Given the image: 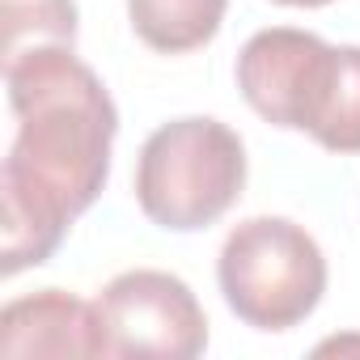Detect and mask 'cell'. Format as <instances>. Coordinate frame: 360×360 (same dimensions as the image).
Returning a JSON list of instances; mask_svg holds the SVG:
<instances>
[{
	"label": "cell",
	"mask_w": 360,
	"mask_h": 360,
	"mask_svg": "<svg viewBox=\"0 0 360 360\" xmlns=\"http://www.w3.org/2000/svg\"><path fill=\"white\" fill-rule=\"evenodd\" d=\"M110 356L195 360L208 347V314L187 280L157 267L115 276L98 297Z\"/></svg>",
	"instance_id": "5"
},
{
	"label": "cell",
	"mask_w": 360,
	"mask_h": 360,
	"mask_svg": "<svg viewBox=\"0 0 360 360\" xmlns=\"http://www.w3.org/2000/svg\"><path fill=\"white\" fill-rule=\"evenodd\" d=\"M18 136L0 169V271L47 263L110 178L119 110L102 77L64 43L5 56Z\"/></svg>",
	"instance_id": "1"
},
{
	"label": "cell",
	"mask_w": 360,
	"mask_h": 360,
	"mask_svg": "<svg viewBox=\"0 0 360 360\" xmlns=\"http://www.w3.org/2000/svg\"><path fill=\"white\" fill-rule=\"evenodd\" d=\"M276 5H288V9H322L330 0H276Z\"/></svg>",
	"instance_id": "9"
},
{
	"label": "cell",
	"mask_w": 360,
	"mask_h": 360,
	"mask_svg": "<svg viewBox=\"0 0 360 360\" xmlns=\"http://www.w3.org/2000/svg\"><path fill=\"white\" fill-rule=\"evenodd\" d=\"M0 356H110L98 301L43 288L0 309Z\"/></svg>",
	"instance_id": "6"
},
{
	"label": "cell",
	"mask_w": 360,
	"mask_h": 360,
	"mask_svg": "<svg viewBox=\"0 0 360 360\" xmlns=\"http://www.w3.org/2000/svg\"><path fill=\"white\" fill-rule=\"evenodd\" d=\"M246 187V144L212 119L187 115L161 123L136 161V204L140 212L174 233H195L217 225Z\"/></svg>",
	"instance_id": "3"
},
{
	"label": "cell",
	"mask_w": 360,
	"mask_h": 360,
	"mask_svg": "<svg viewBox=\"0 0 360 360\" xmlns=\"http://www.w3.org/2000/svg\"><path fill=\"white\" fill-rule=\"evenodd\" d=\"M229 0H127L131 30L161 56H187L217 39Z\"/></svg>",
	"instance_id": "7"
},
{
	"label": "cell",
	"mask_w": 360,
	"mask_h": 360,
	"mask_svg": "<svg viewBox=\"0 0 360 360\" xmlns=\"http://www.w3.org/2000/svg\"><path fill=\"white\" fill-rule=\"evenodd\" d=\"M225 305L255 330H292L326 292V259L314 233L288 217L242 221L217 259Z\"/></svg>",
	"instance_id": "4"
},
{
	"label": "cell",
	"mask_w": 360,
	"mask_h": 360,
	"mask_svg": "<svg viewBox=\"0 0 360 360\" xmlns=\"http://www.w3.org/2000/svg\"><path fill=\"white\" fill-rule=\"evenodd\" d=\"M5 56L39 43H77V0H0Z\"/></svg>",
	"instance_id": "8"
},
{
	"label": "cell",
	"mask_w": 360,
	"mask_h": 360,
	"mask_svg": "<svg viewBox=\"0 0 360 360\" xmlns=\"http://www.w3.org/2000/svg\"><path fill=\"white\" fill-rule=\"evenodd\" d=\"M238 89L271 127L305 131L326 153H360V47L271 26L246 39Z\"/></svg>",
	"instance_id": "2"
}]
</instances>
